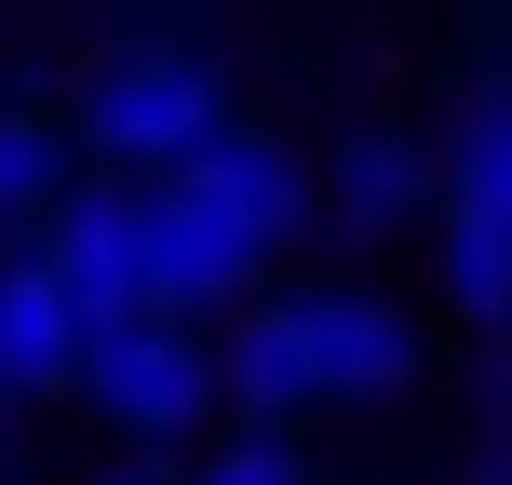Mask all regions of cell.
Masks as SVG:
<instances>
[{
    "label": "cell",
    "instance_id": "cell-1",
    "mask_svg": "<svg viewBox=\"0 0 512 485\" xmlns=\"http://www.w3.org/2000/svg\"><path fill=\"white\" fill-rule=\"evenodd\" d=\"M216 122H230V108H216V68H203V54H176V41L108 54L95 95H81V149L122 162V176H176Z\"/></svg>",
    "mask_w": 512,
    "mask_h": 485
},
{
    "label": "cell",
    "instance_id": "cell-2",
    "mask_svg": "<svg viewBox=\"0 0 512 485\" xmlns=\"http://www.w3.org/2000/svg\"><path fill=\"white\" fill-rule=\"evenodd\" d=\"M81 405L122 445H176L189 418L216 405V351L189 337V310H122V324L81 337Z\"/></svg>",
    "mask_w": 512,
    "mask_h": 485
},
{
    "label": "cell",
    "instance_id": "cell-3",
    "mask_svg": "<svg viewBox=\"0 0 512 485\" xmlns=\"http://www.w3.org/2000/svg\"><path fill=\"white\" fill-rule=\"evenodd\" d=\"M54 270H68V297L95 310V324H122V310H176L162 297V256H149V189H68V203L41 216Z\"/></svg>",
    "mask_w": 512,
    "mask_h": 485
},
{
    "label": "cell",
    "instance_id": "cell-4",
    "mask_svg": "<svg viewBox=\"0 0 512 485\" xmlns=\"http://www.w3.org/2000/svg\"><path fill=\"white\" fill-rule=\"evenodd\" d=\"M310 337H324V405H405L432 364L418 310H391L378 283H310Z\"/></svg>",
    "mask_w": 512,
    "mask_h": 485
},
{
    "label": "cell",
    "instance_id": "cell-5",
    "mask_svg": "<svg viewBox=\"0 0 512 485\" xmlns=\"http://www.w3.org/2000/svg\"><path fill=\"white\" fill-rule=\"evenodd\" d=\"M216 405H243V418H310V405H324L310 297H243L230 310V337H216Z\"/></svg>",
    "mask_w": 512,
    "mask_h": 485
},
{
    "label": "cell",
    "instance_id": "cell-6",
    "mask_svg": "<svg viewBox=\"0 0 512 485\" xmlns=\"http://www.w3.org/2000/svg\"><path fill=\"white\" fill-rule=\"evenodd\" d=\"M176 189H203L216 216H243L256 243H297L310 230V203H324V189H310V162L283 149V135H256V122H216L203 149L176 162Z\"/></svg>",
    "mask_w": 512,
    "mask_h": 485
},
{
    "label": "cell",
    "instance_id": "cell-7",
    "mask_svg": "<svg viewBox=\"0 0 512 485\" xmlns=\"http://www.w3.org/2000/svg\"><path fill=\"white\" fill-rule=\"evenodd\" d=\"M149 256H162V297L176 310H243L256 270H270V243H256L243 216H216L203 189H176V176L149 189Z\"/></svg>",
    "mask_w": 512,
    "mask_h": 485
},
{
    "label": "cell",
    "instance_id": "cell-8",
    "mask_svg": "<svg viewBox=\"0 0 512 485\" xmlns=\"http://www.w3.org/2000/svg\"><path fill=\"white\" fill-rule=\"evenodd\" d=\"M81 337H95V310L68 297L54 243L0 256V391H81Z\"/></svg>",
    "mask_w": 512,
    "mask_h": 485
},
{
    "label": "cell",
    "instance_id": "cell-9",
    "mask_svg": "<svg viewBox=\"0 0 512 485\" xmlns=\"http://www.w3.org/2000/svg\"><path fill=\"white\" fill-rule=\"evenodd\" d=\"M432 203H445V176L391 122H351V135H337V162H324V216H337V230L378 243V230H405V216H432Z\"/></svg>",
    "mask_w": 512,
    "mask_h": 485
},
{
    "label": "cell",
    "instance_id": "cell-10",
    "mask_svg": "<svg viewBox=\"0 0 512 485\" xmlns=\"http://www.w3.org/2000/svg\"><path fill=\"white\" fill-rule=\"evenodd\" d=\"M432 243H445V310H459V324H512V216H486V203L445 189Z\"/></svg>",
    "mask_w": 512,
    "mask_h": 485
},
{
    "label": "cell",
    "instance_id": "cell-11",
    "mask_svg": "<svg viewBox=\"0 0 512 485\" xmlns=\"http://www.w3.org/2000/svg\"><path fill=\"white\" fill-rule=\"evenodd\" d=\"M68 203V135L41 108H0V230H41Z\"/></svg>",
    "mask_w": 512,
    "mask_h": 485
},
{
    "label": "cell",
    "instance_id": "cell-12",
    "mask_svg": "<svg viewBox=\"0 0 512 485\" xmlns=\"http://www.w3.org/2000/svg\"><path fill=\"white\" fill-rule=\"evenodd\" d=\"M445 189L459 203H486V216H512V95H486L459 122V149H445Z\"/></svg>",
    "mask_w": 512,
    "mask_h": 485
},
{
    "label": "cell",
    "instance_id": "cell-13",
    "mask_svg": "<svg viewBox=\"0 0 512 485\" xmlns=\"http://www.w3.org/2000/svg\"><path fill=\"white\" fill-rule=\"evenodd\" d=\"M203 485H310V459H297V432H283V418H243V432L203 459Z\"/></svg>",
    "mask_w": 512,
    "mask_h": 485
},
{
    "label": "cell",
    "instance_id": "cell-14",
    "mask_svg": "<svg viewBox=\"0 0 512 485\" xmlns=\"http://www.w3.org/2000/svg\"><path fill=\"white\" fill-rule=\"evenodd\" d=\"M95 485H203V472H176L162 445H135V459H122V472H95Z\"/></svg>",
    "mask_w": 512,
    "mask_h": 485
},
{
    "label": "cell",
    "instance_id": "cell-15",
    "mask_svg": "<svg viewBox=\"0 0 512 485\" xmlns=\"http://www.w3.org/2000/svg\"><path fill=\"white\" fill-rule=\"evenodd\" d=\"M486 485H512V472H486Z\"/></svg>",
    "mask_w": 512,
    "mask_h": 485
},
{
    "label": "cell",
    "instance_id": "cell-16",
    "mask_svg": "<svg viewBox=\"0 0 512 485\" xmlns=\"http://www.w3.org/2000/svg\"><path fill=\"white\" fill-rule=\"evenodd\" d=\"M0 405H14V391H0Z\"/></svg>",
    "mask_w": 512,
    "mask_h": 485
},
{
    "label": "cell",
    "instance_id": "cell-17",
    "mask_svg": "<svg viewBox=\"0 0 512 485\" xmlns=\"http://www.w3.org/2000/svg\"><path fill=\"white\" fill-rule=\"evenodd\" d=\"M310 485H324V472H310Z\"/></svg>",
    "mask_w": 512,
    "mask_h": 485
}]
</instances>
